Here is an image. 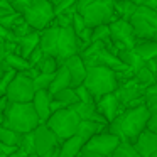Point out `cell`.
<instances>
[{"instance_id":"6da1fadb","label":"cell","mask_w":157,"mask_h":157,"mask_svg":"<svg viewBox=\"0 0 157 157\" xmlns=\"http://www.w3.org/2000/svg\"><path fill=\"white\" fill-rule=\"evenodd\" d=\"M41 48L46 54L56 56L59 64H64L68 58L79 54V36L75 27H61L51 22L49 27L41 31Z\"/></svg>"},{"instance_id":"7a4b0ae2","label":"cell","mask_w":157,"mask_h":157,"mask_svg":"<svg viewBox=\"0 0 157 157\" xmlns=\"http://www.w3.org/2000/svg\"><path fill=\"white\" fill-rule=\"evenodd\" d=\"M150 118V110L147 103L139 106H127L120 112V115L115 120L106 125V128L112 133L118 135L122 140H128V142H137L139 135L147 128Z\"/></svg>"},{"instance_id":"3957f363","label":"cell","mask_w":157,"mask_h":157,"mask_svg":"<svg viewBox=\"0 0 157 157\" xmlns=\"http://www.w3.org/2000/svg\"><path fill=\"white\" fill-rule=\"evenodd\" d=\"M2 118V125L14 128L21 133H29L34 132L39 125H41V117L37 115L32 101H10V105L7 106Z\"/></svg>"},{"instance_id":"277c9868","label":"cell","mask_w":157,"mask_h":157,"mask_svg":"<svg viewBox=\"0 0 157 157\" xmlns=\"http://www.w3.org/2000/svg\"><path fill=\"white\" fill-rule=\"evenodd\" d=\"M76 12H79L86 25L93 29L101 24H110L118 17L115 10V0H78Z\"/></svg>"},{"instance_id":"5b68a950","label":"cell","mask_w":157,"mask_h":157,"mask_svg":"<svg viewBox=\"0 0 157 157\" xmlns=\"http://www.w3.org/2000/svg\"><path fill=\"white\" fill-rule=\"evenodd\" d=\"M85 85L98 101L103 95L115 91L118 88L120 81L118 76H117V71L113 68L98 64V66H88V76L85 79Z\"/></svg>"},{"instance_id":"8992f818","label":"cell","mask_w":157,"mask_h":157,"mask_svg":"<svg viewBox=\"0 0 157 157\" xmlns=\"http://www.w3.org/2000/svg\"><path fill=\"white\" fill-rule=\"evenodd\" d=\"M81 117L79 113L75 110V106H66V108H61L58 112H52V115L49 117L48 123L54 133L63 140L69 139L71 135H75L79 128V123H81Z\"/></svg>"},{"instance_id":"52a82bcc","label":"cell","mask_w":157,"mask_h":157,"mask_svg":"<svg viewBox=\"0 0 157 157\" xmlns=\"http://www.w3.org/2000/svg\"><path fill=\"white\" fill-rule=\"evenodd\" d=\"M122 142L118 135L112 133L108 128H103L101 132L95 133L88 142L85 144V147L81 149V157H106L113 155L118 147V144Z\"/></svg>"},{"instance_id":"ba28073f","label":"cell","mask_w":157,"mask_h":157,"mask_svg":"<svg viewBox=\"0 0 157 157\" xmlns=\"http://www.w3.org/2000/svg\"><path fill=\"white\" fill-rule=\"evenodd\" d=\"M24 17L37 31H44L56 19V5L51 0H31Z\"/></svg>"},{"instance_id":"9c48e42d","label":"cell","mask_w":157,"mask_h":157,"mask_svg":"<svg viewBox=\"0 0 157 157\" xmlns=\"http://www.w3.org/2000/svg\"><path fill=\"white\" fill-rule=\"evenodd\" d=\"M130 22L139 39H152V36L157 32V9L139 5L130 17Z\"/></svg>"},{"instance_id":"30bf717a","label":"cell","mask_w":157,"mask_h":157,"mask_svg":"<svg viewBox=\"0 0 157 157\" xmlns=\"http://www.w3.org/2000/svg\"><path fill=\"white\" fill-rule=\"evenodd\" d=\"M34 142H36V152H37V155H41V157L59 155L61 139L56 135L54 130L46 122H42L34 130Z\"/></svg>"},{"instance_id":"8fae6325","label":"cell","mask_w":157,"mask_h":157,"mask_svg":"<svg viewBox=\"0 0 157 157\" xmlns=\"http://www.w3.org/2000/svg\"><path fill=\"white\" fill-rule=\"evenodd\" d=\"M36 85L34 79L31 78L29 75H25L24 71H19L17 76L14 78V81L9 85L7 91L4 95H7V98L10 101H32L36 96Z\"/></svg>"},{"instance_id":"7c38bea8","label":"cell","mask_w":157,"mask_h":157,"mask_svg":"<svg viewBox=\"0 0 157 157\" xmlns=\"http://www.w3.org/2000/svg\"><path fill=\"white\" fill-rule=\"evenodd\" d=\"M115 93L125 108L127 106H139V105L147 103V100H145L147 86L142 85L137 78H132V79H127V81L120 83L118 88L115 90Z\"/></svg>"},{"instance_id":"4fadbf2b","label":"cell","mask_w":157,"mask_h":157,"mask_svg":"<svg viewBox=\"0 0 157 157\" xmlns=\"http://www.w3.org/2000/svg\"><path fill=\"white\" fill-rule=\"evenodd\" d=\"M110 31H112L113 42H115V46L118 49H122V48L133 49L137 44V41H139L132 22L127 21V19L117 17L115 21H112L110 22Z\"/></svg>"},{"instance_id":"5bb4252c","label":"cell","mask_w":157,"mask_h":157,"mask_svg":"<svg viewBox=\"0 0 157 157\" xmlns=\"http://www.w3.org/2000/svg\"><path fill=\"white\" fill-rule=\"evenodd\" d=\"M96 106H98V110L103 113V115L108 118V122H112V120H115L117 117L120 115V112H122L125 106L122 105V101H120V98L117 96V93H106V95H103L101 98L96 101Z\"/></svg>"},{"instance_id":"9a60e30c","label":"cell","mask_w":157,"mask_h":157,"mask_svg":"<svg viewBox=\"0 0 157 157\" xmlns=\"http://www.w3.org/2000/svg\"><path fill=\"white\" fill-rule=\"evenodd\" d=\"M135 147L142 157H157V132L145 128L139 135Z\"/></svg>"},{"instance_id":"2e32d148","label":"cell","mask_w":157,"mask_h":157,"mask_svg":"<svg viewBox=\"0 0 157 157\" xmlns=\"http://www.w3.org/2000/svg\"><path fill=\"white\" fill-rule=\"evenodd\" d=\"M64 64L68 66L69 73H71L73 76V85L71 86H79L85 83L86 76H88V66H86V63L83 61V58L79 54H75L71 56V58H68L64 61Z\"/></svg>"},{"instance_id":"e0dca14e","label":"cell","mask_w":157,"mask_h":157,"mask_svg":"<svg viewBox=\"0 0 157 157\" xmlns=\"http://www.w3.org/2000/svg\"><path fill=\"white\" fill-rule=\"evenodd\" d=\"M32 103H34V108L37 112V115L41 117V122H48L49 117L52 115V108H51L52 95H51V91L49 90H37Z\"/></svg>"},{"instance_id":"ac0fdd59","label":"cell","mask_w":157,"mask_h":157,"mask_svg":"<svg viewBox=\"0 0 157 157\" xmlns=\"http://www.w3.org/2000/svg\"><path fill=\"white\" fill-rule=\"evenodd\" d=\"M73 106H75V110L79 113V117H81L83 120H93V122H98V123H101V125H108L110 123L108 118H106V117L98 110L96 103L78 101V103H75Z\"/></svg>"},{"instance_id":"d6986e66","label":"cell","mask_w":157,"mask_h":157,"mask_svg":"<svg viewBox=\"0 0 157 157\" xmlns=\"http://www.w3.org/2000/svg\"><path fill=\"white\" fill-rule=\"evenodd\" d=\"M86 139L81 137L79 133H75L69 139L61 142V150H59V157H75L81 154V149L85 147Z\"/></svg>"},{"instance_id":"ffe728a7","label":"cell","mask_w":157,"mask_h":157,"mask_svg":"<svg viewBox=\"0 0 157 157\" xmlns=\"http://www.w3.org/2000/svg\"><path fill=\"white\" fill-rule=\"evenodd\" d=\"M39 44H41V31H37V29L29 32L27 36H22V37L17 39L19 52H21L24 58H29V54H31Z\"/></svg>"},{"instance_id":"44dd1931","label":"cell","mask_w":157,"mask_h":157,"mask_svg":"<svg viewBox=\"0 0 157 157\" xmlns=\"http://www.w3.org/2000/svg\"><path fill=\"white\" fill-rule=\"evenodd\" d=\"M118 58L122 59L123 63H127V64L135 71V75H137V71H140L142 68H145V66H147V59H144L142 56L135 51V49L122 48L118 51Z\"/></svg>"},{"instance_id":"7402d4cb","label":"cell","mask_w":157,"mask_h":157,"mask_svg":"<svg viewBox=\"0 0 157 157\" xmlns=\"http://www.w3.org/2000/svg\"><path fill=\"white\" fill-rule=\"evenodd\" d=\"M71 85H73L71 73H69V69H68V66H66V64H61V66H59V69L56 71V78H54V81H52L49 91H51V95H54V93L59 91V90L68 88V86H71Z\"/></svg>"},{"instance_id":"603a6c76","label":"cell","mask_w":157,"mask_h":157,"mask_svg":"<svg viewBox=\"0 0 157 157\" xmlns=\"http://www.w3.org/2000/svg\"><path fill=\"white\" fill-rule=\"evenodd\" d=\"M133 49L147 61L157 58V41H154V39H139Z\"/></svg>"},{"instance_id":"cb8c5ba5","label":"cell","mask_w":157,"mask_h":157,"mask_svg":"<svg viewBox=\"0 0 157 157\" xmlns=\"http://www.w3.org/2000/svg\"><path fill=\"white\" fill-rule=\"evenodd\" d=\"M29 155H37V152H36V142H34V132L24 133L21 145H19V149L15 150V154L12 157H29Z\"/></svg>"},{"instance_id":"d4e9b609","label":"cell","mask_w":157,"mask_h":157,"mask_svg":"<svg viewBox=\"0 0 157 157\" xmlns=\"http://www.w3.org/2000/svg\"><path fill=\"white\" fill-rule=\"evenodd\" d=\"M105 127H106V125H101V123L93 122V120H81V123H79V128H78V132H76V133H79L81 137H85L86 142H88V140L91 139L95 133L101 132Z\"/></svg>"},{"instance_id":"484cf974","label":"cell","mask_w":157,"mask_h":157,"mask_svg":"<svg viewBox=\"0 0 157 157\" xmlns=\"http://www.w3.org/2000/svg\"><path fill=\"white\" fill-rule=\"evenodd\" d=\"M52 98H54V100H59L61 103H64V106H73L75 103L79 101L78 93H76L75 86H68V88L59 90L58 93H54V95H52Z\"/></svg>"},{"instance_id":"4316f807","label":"cell","mask_w":157,"mask_h":157,"mask_svg":"<svg viewBox=\"0 0 157 157\" xmlns=\"http://www.w3.org/2000/svg\"><path fill=\"white\" fill-rule=\"evenodd\" d=\"M139 5L133 2V0H115V10H117V15L122 19H127L130 21V17L133 15V12L137 10Z\"/></svg>"},{"instance_id":"83f0119b","label":"cell","mask_w":157,"mask_h":157,"mask_svg":"<svg viewBox=\"0 0 157 157\" xmlns=\"http://www.w3.org/2000/svg\"><path fill=\"white\" fill-rule=\"evenodd\" d=\"M22 137H24V133L17 132V130L9 128V127H5V125L0 127V142L10 144V145H21Z\"/></svg>"},{"instance_id":"f1b7e54d","label":"cell","mask_w":157,"mask_h":157,"mask_svg":"<svg viewBox=\"0 0 157 157\" xmlns=\"http://www.w3.org/2000/svg\"><path fill=\"white\" fill-rule=\"evenodd\" d=\"M113 157H142V155L139 154V150H137V147L133 142L122 140V142L118 144V147H117Z\"/></svg>"},{"instance_id":"f546056e","label":"cell","mask_w":157,"mask_h":157,"mask_svg":"<svg viewBox=\"0 0 157 157\" xmlns=\"http://www.w3.org/2000/svg\"><path fill=\"white\" fill-rule=\"evenodd\" d=\"M5 59H7L9 64H10L14 69H17V71H25V69L31 68V63H29V59L24 58V56H22L21 52H17V51L10 52V54H9Z\"/></svg>"},{"instance_id":"4dcf8cb0","label":"cell","mask_w":157,"mask_h":157,"mask_svg":"<svg viewBox=\"0 0 157 157\" xmlns=\"http://www.w3.org/2000/svg\"><path fill=\"white\" fill-rule=\"evenodd\" d=\"M147 100V106L150 110V118H149V125L147 128L157 132V95H145Z\"/></svg>"},{"instance_id":"1f68e13d","label":"cell","mask_w":157,"mask_h":157,"mask_svg":"<svg viewBox=\"0 0 157 157\" xmlns=\"http://www.w3.org/2000/svg\"><path fill=\"white\" fill-rule=\"evenodd\" d=\"M59 61H58V58L56 56H49V54H46L44 58L41 59V63L37 64V68L41 69V73H56L59 69Z\"/></svg>"},{"instance_id":"d6a6232c","label":"cell","mask_w":157,"mask_h":157,"mask_svg":"<svg viewBox=\"0 0 157 157\" xmlns=\"http://www.w3.org/2000/svg\"><path fill=\"white\" fill-rule=\"evenodd\" d=\"M22 21H25L24 14H21V12H15V14L0 17V25H2V27H5V29H14L15 25L21 24Z\"/></svg>"},{"instance_id":"836d02e7","label":"cell","mask_w":157,"mask_h":157,"mask_svg":"<svg viewBox=\"0 0 157 157\" xmlns=\"http://www.w3.org/2000/svg\"><path fill=\"white\" fill-rule=\"evenodd\" d=\"M135 78L139 79L142 85H145L147 88H149L150 85H154V83H157V75L154 71H150L149 68H142L140 71H137V75H135Z\"/></svg>"},{"instance_id":"e575fe53","label":"cell","mask_w":157,"mask_h":157,"mask_svg":"<svg viewBox=\"0 0 157 157\" xmlns=\"http://www.w3.org/2000/svg\"><path fill=\"white\" fill-rule=\"evenodd\" d=\"M56 78V73H41L37 78L34 79L36 90H49Z\"/></svg>"},{"instance_id":"d590c367","label":"cell","mask_w":157,"mask_h":157,"mask_svg":"<svg viewBox=\"0 0 157 157\" xmlns=\"http://www.w3.org/2000/svg\"><path fill=\"white\" fill-rule=\"evenodd\" d=\"M17 73H19V71H17V69H14V68L2 69V85H0V91H2V95L7 91L9 85L14 81V78L17 76Z\"/></svg>"},{"instance_id":"8d00e7d4","label":"cell","mask_w":157,"mask_h":157,"mask_svg":"<svg viewBox=\"0 0 157 157\" xmlns=\"http://www.w3.org/2000/svg\"><path fill=\"white\" fill-rule=\"evenodd\" d=\"M76 93H78V98L79 101H85V103H96V98L93 96V93L90 91L88 88H86V85L83 83V85L76 86Z\"/></svg>"},{"instance_id":"74e56055","label":"cell","mask_w":157,"mask_h":157,"mask_svg":"<svg viewBox=\"0 0 157 157\" xmlns=\"http://www.w3.org/2000/svg\"><path fill=\"white\" fill-rule=\"evenodd\" d=\"M12 31H14V34H15V37H22V36H27L29 32H32V31H36L34 27H32L31 24H29L27 21H22L21 24H17L15 25L14 29H12Z\"/></svg>"},{"instance_id":"f35d334b","label":"cell","mask_w":157,"mask_h":157,"mask_svg":"<svg viewBox=\"0 0 157 157\" xmlns=\"http://www.w3.org/2000/svg\"><path fill=\"white\" fill-rule=\"evenodd\" d=\"M44 56H46V52H44V49L41 48V44H39L37 48H36L34 51H32L31 54H29V58H27V59H29V63H31V66H37L39 63H41V59L44 58Z\"/></svg>"},{"instance_id":"ab89813d","label":"cell","mask_w":157,"mask_h":157,"mask_svg":"<svg viewBox=\"0 0 157 157\" xmlns=\"http://www.w3.org/2000/svg\"><path fill=\"white\" fill-rule=\"evenodd\" d=\"M15 9H14V4L10 0H0V17L4 15H10V14H15Z\"/></svg>"},{"instance_id":"60d3db41","label":"cell","mask_w":157,"mask_h":157,"mask_svg":"<svg viewBox=\"0 0 157 157\" xmlns=\"http://www.w3.org/2000/svg\"><path fill=\"white\" fill-rule=\"evenodd\" d=\"M17 149H19V145H10V144L0 142V157H12Z\"/></svg>"},{"instance_id":"b9f144b4","label":"cell","mask_w":157,"mask_h":157,"mask_svg":"<svg viewBox=\"0 0 157 157\" xmlns=\"http://www.w3.org/2000/svg\"><path fill=\"white\" fill-rule=\"evenodd\" d=\"M73 27H75L76 34H81V31L86 27V22L83 19V15L79 12H75V17H73Z\"/></svg>"},{"instance_id":"7bdbcfd3","label":"cell","mask_w":157,"mask_h":157,"mask_svg":"<svg viewBox=\"0 0 157 157\" xmlns=\"http://www.w3.org/2000/svg\"><path fill=\"white\" fill-rule=\"evenodd\" d=\"M29 2H31V0H14L12 4H14V9H15V10L21 12V14H24L25 9L29 7Z\"/></svg>"},{"instance_id":"ee69618b","label":"cell","mask_w":157,"mask_h":157,"mask_svg":"<svg viewBox=\"0 0 157 157\" xmlns=\"http://www.w3.org/2000/svg\"><path fill=\"white\" fill-rule=\"evenodd\" d=\"M137 5H145V7L157 9V0H133Z\"/></svg>"},{"instance_id":"f6af8a7d","label":"cell","mask_w":157,"mask_h":157,"mask_svg":"<svg viewBox=\"0 0 157 157\" xmlns=\"http://www.w3.org/2000/svg\"><path fill=\"white\" fill-rule=\"evenodd\" d=\"M51 2H52V4H54V5H58L59 2H61V0H51Z\"/></svg>"}]
</instances>
